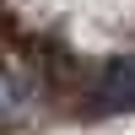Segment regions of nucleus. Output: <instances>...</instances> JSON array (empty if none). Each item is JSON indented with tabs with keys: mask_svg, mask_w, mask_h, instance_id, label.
<instances>
[{
	"mask_svg": "<svg viewBox=\"0 0 135 135\" xmlns=\"http://www.w3.org/2000/svg\"><path fill=\"white\" fill-rule=\"evenodd\" d=\"M103 97H108V103H135V60H130V65H119V70L108 76Z\"/></svg>",
	"mask_w": 135,
	"mask_h": 135,
	"instance_id": "nucleus-1",
	"label": "nucleus"
}]
</instances>
